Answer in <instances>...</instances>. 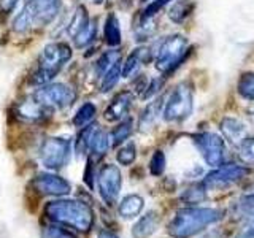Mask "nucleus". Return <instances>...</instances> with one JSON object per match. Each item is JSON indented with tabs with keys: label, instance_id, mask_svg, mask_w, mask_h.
<instances>
[{
	"label": "nucleus",
	"instance_id": "nucleus-1",
	"mask_svg": "<svg viewBox=\"0 0 254 238\" xmlns=\"http://www.w3.org/2000/svg\"><path fill=\"white\" fill-rule=\"evenodd\" d=\"M224 218V211L208 206H186L177 211L169 222V235L172 238H192L206 227L218 224Z\"/></svg>",
	"mask_w": 254,
	"mask_h": 238
},
{
	"label": "nucleus",
	"instance_id": "nucleus-2",
	"mask_svg": "<svg viewBox=\"0 0 254 238\" xmlns=\"http://www.w3.org/2000/svg\"><path fill=\"white\" fill-rule=\"evenodd\" d=\"M46 216L54 222L70 226L79 232H87L94 224V211L87 203L81 200L59 198L45 206Z\"/></svg>",
	"mask_w": 254,
	"mask_h": 238
},
{
	"label": "nucleus",
	"instance_id": "nucleus-3",
	"mask_svg": "<svg viewBox=\"0 0 254 238\" xmlns=\"http://www.w3.org/2000/svg\"><path fill=\"white\" fill-rule=\"evenodd\" d=\"M73 51L67 42H51L43 46L38 58V65L34 73V83L38 86L48 84L70 62Z\"/></svg>",
	"mask_w": 254,
	"mask_h": 238
},
{
	"label": "nucleus",
	"instance_id": "nucleus-4",
	"mask_svg": "<svg viewBox=\"0 0 254 238\" xmlns=\"http://www.w3.org/2000/svg\"><path fill=\"white\" fill-rule=\"evenodd\" d=\"M189 50V42L183 35H170L161 43L154 59L156 68L162 75H170L172 71L177 70L181 62L186 59V54Z\"/></svg>",
	"mask_w": 254,
	"mask_h": 238
},
{
	"label": "nucleus",
	"instance_id": "nucleus-5",
	"mask_svg": "<svg viewBox=\"0 0 254 238\" xmlns=\"http://www.w3.org/2000/svg\"><path fill=\"white\" fill-rule=\"evenodd\" d=\"M194 110V97L192 87L188 83H180L167 99L162 116L167 122H183L192 115Z\"/></svg>",
	"mask_w": 254,
	"mask_h": 238
},
{
	"label": "nucleus",
	"instance_id": "nucleus-6",
	"mask_svg": "<svg viewBox=\"0 0 254 238\" xmlns=\"http://www.w3.org/2000/svg\"><path fill=\"white\" fill-rule=\"evenodd\" d=\"M250 175V169L240 164H224L216 167L214 170H211L200 184L205 187V190H222L227 189L230 186L237 184L242 179H245Z\"/></svg>",
	"mask_w": 254,
	"mask_h": 238
},
{
	"label": "nucleus",
	"instance_id": "nucleus-7",
	"mask_svg": "<svg viewBox=\"0 0 254 238\" xmlns=\"http://www.w3.org/2000/svg\"><path fill=\"white\" fill-rule=\"evenodd\" d=\"M34 97L51 110H64L75 103L76 92L65 83H48L38 87Z\"/></svg>",
	"mask_w": 254,
	"mask_h": 238
},
{
	"label": "nucleus",
	"instance_id": "nucleus-8",
	"mask_svg": "<svg viewBox=\"0 0 254 238\" xmlns=\"http://www.w3.org/2000/svg\"><path fill=\"white\" fill-rule=\"evenodd\" d=\"M192 141L197 148V151L203 157L206 165L210 167H219L224 161V153H226V143L224 138L219 137L214 132H200L195 133L192 137Z\"/></svg>",
	"mask_w": 254,
	"mask_h": 238
},
{
	"label": "nucleus",
	"instance_id": "nucleus-9",
	"mask_svg": "<svg viewBox=\"0 0 254 238\" xmlns=\"http://www.w3.org/2000/svg\"><path fill=\"white\" fill-rule=\"evenodd\" d=\"M110 146V137L107 135V132H103L99 125H86L78 135L76 153L79 156L89 151L94 157L100 159L102 156L107 154Z\"/></svg>",
	"mask_w": 254,
	"mask_h": 238
},
{
	"label": "nucleus",
	"instance_id": "nucleus-10",
	"mask_svg": "<svg viewBox=\"0 0 254 238\" xmlns=\"http://www.w3.org/2000/svg\"><path fill=\"white\" fill-rule=\"evenodd\" d=\"M71 151V141L68 138L53 137L43 141L40 149V159L42 164L50 170H59L68 162Z\"/></svg>",
	"mask_w": 254,
	"mask_h": 238
},
{
	"label": "nucleus",
	"instance_id": "nucleus-11",
	"mask_svg": "<svg viewBox=\"0 0 254 238\" xmlns=\"http://www.w3.org/2000/svg\"><path fill=\"white\" fill-rule=\"evenodd\" d=\"M97 184H99V192L103 202L107 205H115L119 192H121L123 186V175L121 170L113 164L103 165L99 175H97Z\"/></svg>",
	"mask_w": 254,
	"mask_h": 238
},
{
	"label": "nucleus",
	"instance_id": "nucleus-12",
	"mask_svg": "<svg viewBox=\"0 0 254 238\" xmlns=\"http://www.w3.org/2000/svg\"><path fill=\"white\" fill-rule=\"evenodd\" d=\"M34 186L40 194L62 197L70 192V182L54 173H40L34 179Z\"/></svg>",
	"mask_w": 254,
	"mask_h": 238
},
{
	"label": "nucleus",
	"instance_id": "nucleus-13",
	"mask_svg": "<svg viewBox=\"0 0 254 238\" xmlns=\"http://www.w3.org/2000/svg\"><path fill=\"white\" fill-rule=\"evenodd\" d=\"M53 110L40 103L35 97L26 99L16 105V115L26 122H43L51 116Z\"/></svg>",
	"mask_w": 254,
	"mask_h": 238
},
{
	"label": "nucleus",
	"instance_id": "nucleus-14",
	"mask_svg": "<svg viewBox=\"0 0 254 238\" xmlns=\"http://www.w3.org/2000/svg\"><path fill=\"white\" fill-rule=\"evenodd\" d=\"M132 102H133V94L130 91H123V92L116 94L113 100L110 102V105L107 107L105 113H103V118H105L108 122L123 121V119L127 116V113H129Z\"/></svg>",
	"mask_w": 254,
	"mask_h": 238
},
{
	"label": "nucleus",
	"instance_id": "nucleus-15",
	"mask_svg": "<svg viewBox=\"0 0 254 238\" xmlns=\"http://www.w3.org/2000/svg\"><path fill=\"white\" fill-rule=\"evenodd\" d=\"M27 3L32 8L35 22L40 26H46L59 13L62 0H27Z\"/></svg>",
	"mask_w": 254,
	"mask_h": 238
},
{
	"label": "nucleus",
	"instance_id": "nucleus-16",
	"mask_svg": "<svg viewBox=\"0 0 254 238\" xmlns=\"http://www.w3.org/2000/svg\"><path fill=\"white\" fill-rule=\"evenodd\" d=\"M219 129L224 135V138L232 143V145H240V143L246 138L248 130H246V125L237 118H224L219 124Z\"/></svg>",
	"mask_w": 254,
	"mask_h": 238
},
{
	"label": "nucleus",
	"instance_id": "nucleus-17",
	"mask_svg": "<svg viewBox=\"0 0 254 238\" xmlns=\"http://www.w3.org/2000/svg\"><path fill=\"white\" fill-rule=\"evenodd\" d=\"M151 59V53L148 48H137L133 50L129 58L126 59V62L123 63V78H132L138 73V70L141 68V65H145L146 62H149Z\"/></svg>",
	"mask_w": 254,
	"mask_h": 238
},
{
	"label": "nucleus",
	"instance_id": "nucleus-18",
	"mask_svg": "<svg viewBox=\"0 0 254 238\" xmlns=\"http://www.w3.org/2000/svg\"><path fill=\"white\" fill-rule=\"evenodd\" d=\"M103 40L110 48H116L123 42L121 24L115 13H108L105 24H103Z\"/></svg>",
	"mask_w": 254,
	"mask_h": 238
},
{
	"label": "nucleus",
	"instance_id": "nucleus-19",
	"mask_svg": "<svg viewBox=\"0 0 254 238\" xmlns=\"http://www.w3.org/2000/svg\"><path fill=\"white\" fill-rule=\"evenodd\" d=\"M159 226V216L156 211H149L145 216H141L137 224L132 227V235L133 238H148L151 237Z\"/></svg>",
	"mask_w": 254,
	"mask_h": 238
},
{
	"label": "nucleus",
	"instance_id": "nucleus-20",
	"mask_svg": "<svg viewBox=\"0 0 254 238\" xmlns=\"http://www.w3.org/2000/svg\"><path fill=\"white\" fill-rule=\"evenodd\" d=\"M143 206H145V200H143V197H140L138 194L126 195L121 200V203H119V208H118L119 216L124 219H132L141 213Z\"/></svg>",
	"mask_w": 254,
	"mask_h": 238
},
{
	"label": "nucleus",
	"instance_id": "nucleus-21",
	"mask_svg": "<svg viewBox=\"0 0 254 238\" xmlns=\"http://www.w3.org/2000/svg\"><path fill=\"white\" fill-rule=\"evenodd\" d=\"M161 102L162 100H154L148 103V107L141 111L140 119H138V129L141 132H148L151 127L154 125L156 119L161 115Z\"/></svg>",
	"mask_w": 254,
	"mask_h": 238
},
{
	"label": "nucleus",
	"instance_id": "nucleus-22",
	"mask_svg": "<svg viewBox=\"0 0 254 238\" xmlns=\"http://www.w3.org/2000/svg\"><path fill=\"white\" fill-rule=\"evenodd\" d=\"M89 14H87V10H86V6L83 5H78L76 6V10L73 13V16H71V19L68 22V26H67V35L68 37H76L79 32H81L87 24H89Z\"/></svg>",
	"mask_w": 254,
	"mask_h": 238
},
{
	"label": "nucleus",
	"instance_id": "nucleus-23",
	"mask_svg": "<svg viewBox=\"0 0 254 238\" xmlns=\"http://www.w3.org/2000/svg\"><path fill=\"white\" fill-rule=\"evenodd\" d=\"M195 3L192 0H177L170 8H169V18L170 21L181 24L186 18H189L190 13L194 11Z\"/></svg>",
	"mask_w": 254,
	"mask_h": 238
},
{
	"label": "nucleus",
	"instance_id": "nucleus-24",
	"mask_svg": "<svg viewBox=\"0 0 254 238\" xmlns=\"http://www.w3.org/2000/svg\"><path fill=\"white\" fill-rule=\"evenodd\" d=\"M32 22H35L34 13H32V8L26 2V5L21 8V11L14 16V19L11 22V29L16 34H24V32H27L30 29Z\"/></svg>",
	"mask_w": 254,
	"mask_h": 238
},
{
	"label": "nucleus",
	"instance_id": "nucleus-25",
	"mask_svg": "<svg viewBox=\"0 0 254 238\" xmlns=\"http://www.w3.org/2000/svg\"><path fill=\"white\" fill-rule=\"evenodd\" d=\"M97 113V107L94 105L92 102H86L81 107L78 108L76 115L73 116V125L78 129H83V127L89 125L92 122V119L95 118Z\"/></svg>",
	"mask_w": 254,
	"mask_h": 238
},
{
	"label": "nucleus",
	"instance_id": "nucleus-26",
	"mask_svg": "<svg viewBox=\"0 0 254 238\" xmlns=\"http://www.w3.org/2000/svg\"><path fill=\"white\" fill-rule=\"evenodd\" d=\"M119 60H121V53L119 51H116V50L105 51L97 59V62H95V73H97L99 78H102Z\"/></svg>",
	"mask_w": 254,
	"mask_h": 238
},
{
	"label": "nucleus",
	"instance_id": "nucleus-27",
	"mask_svg": "<svg viewBox=\"0 0 254 238\" xmlns=\"http://www.w3.org/2000/svg\"><path fill=\"white\" fill-rule=\"evenodd\" d=\"M121 76H123V63L119 60L100 78V92H110L119 83Z\"/></svg>",
	"mask_w": 254,
	"mask_h": 238
},
{
	"label": "nucleus",
	"instance_id": "nucleus-28",
	"mask_svg": "<svg viewBox=\"0 0 254 238\" xmlns=\"http://www.w3.org/2000/svg\"><path fill=\"white\" fill-rule=\"evenodd\" d=\"M133 130V122H132V119H124V121L121 124H118L113 132H111L110 135V145L111 146H118V145H121V143H124L127 138L130 137V133Z\"/></svg>",
	"mask_w": 254,
	"mask_h": 238
},
{
	"label": "nucleus",
	"instance_id": "nucleus-29",
	"mask_svg": "<svg viewBox=\"0 0 254 238\" xmlns=\"http://www.w3.org/2000/svg\"><path fill=\"white\" fill-rule=\"evenodd\" d=\"M95 37H97V21L92 19L89 21V24L79 32V34L76 37H73V42H75V46L76 48H86V46H89Z\"/></svg>",
	"mask_w": 254,
	"mask_h": 238
},
{
	"label": "nucleus",
	"instance_id": "nucleus-30",
	"mask_svg": "<svg viewBox=\"0 0 254 238\" xmlns=\"http://www.w3.org/2000/svg\"><path fill=\"white\" fill-rule=\"evenodd\" d=\"M237 91L245 100L254 102V73L253 71H245L238 79Z\"/></svg>",
	"mask_w": 254,
	"mask_h": 238
},
{
	"label": "nucleus",
	"instance_id": "nucleus-31",
	"mask_svg": "<svg viewBox=\"0 0 254 238\" xmlns=\"http://www.w3.org/2000/svg\"><path fill=\"white\" fill-rule=\"evenodd\" d=\"M116 159L118 162L127 167V165H132L135 162V159H137V146H135V143H126L124 146H121L118 149L116 153Z\"/></svg>",
	"mask_w": 254,
	"mask_h": 238
},
{
	"label": "nucleus",
	"instance_id": "nucleus-32",
	"mask_svg": "<svg viewBox=\"0 0 254 238\" xmlns=\"http://www.w3.org/2000/svg\"><path fill=\"white\" fill-rule=\"evenodd\" d=\"M238 156L246 165H254V137H246L238 145Z\"/></svg>",
	"mask_w": 254,
	"mask_h": 238
},
{
	"label": "nucleus",
	"instance_id": "nucleus-33",
	"mask_svg": "<svg viewBox=\"0 0 254 238\" xmlns=\"http://www.w3.org/2000/svg\"><path fill=\"white\" fill-rule=\"evenodd\" d=\"M165 164H167V161H165L164 151H161V149L154 151V154L151 156V161H149L151 175H153V177H161L165 170Z\"/></svg>",
	"mask_w": 254,
	"mask_h": 238
},
{
	"label": "nucleus",
	"instance_id": "nucleus-34",
	"mask_svg": "<svg viewBox=\"0 0 254 238\" xmlns=\"http://www.w3.org/2000/svg\"><path fill=\"white\" fill-rule=\"evenodd\" d=\"M205 197H206V190H205V187L202 184L189 187L188 190H185V194L181 195V198L186 203H198V202L205 200Z\"/></svg>",
	"mask_w": 254,
	"mask_h": 238
},
{
	"label": "nucleus",
	"instance_id": "nucleus-35",
	"mask_svg": "<svg viewBox=\"0 0 254 238\" xmlns=\"http://www.w3.org/2000/svg\"><path fill=\"white\" fill-rule=\"evenodd\" d=\"M172 2V0H151V2L148 3V6L143 10L141 16L140 18L143 19H153L154 16L162 10V8H165L167 5H169Z\"/></svg>",
	"mask_w": 254,
	"mask_h": 238
},
{
	"label": "nucleus",
	"instance_id": "nucleus-36",
	"mask_svg": "<svg viewBox=\"0 0 254 238\" xmlns=\"http://www.w3.org/2000/svg\"><path fill=\"white\" fill-rule=\"evenodd\" d=\"M235 238H254V210H251L243 221L240 230L237 232Z\"/></svg>",
	"mask_w": 254,
	"mask_h": 238
},
{
	"label": "nucleus",
	"instance_id": "nucleus-37",
	"mask_svg": "<svg viewBox=\"0 0 254 238\" xmlns=\"http://www.w3.org/2000/svg\"><path fill=\"white\" fill-rule=\"evenodd\" d=\"M237 210L242 213H246V214H248L251 210H254V187L248 189L240 198H238Z\"/></svg>",
	"mask_w": 254,
	"mask_h": 238
},
{
	"label": "nucleus",
	"instance_id": "nucleus-38",
	"mask_svg": "<svg viewBox=\"0 0 254 238\" xmlns=\"http://www.w3.org/2000/svg\"><path fill=\"white\" fill-rule=\"evenodd\" d=\"M42 238H76V237L59 226H46L42 232Z\"/></svg>",
	"mask_w": 254,
	"mask_h": 238
},
{
	"label": "nucleus",
	"instance_id": "nucleus-39",
	"mask_svg": "<svg viewBox=\"0 0 254 238\" xmlns=\"http://www.w3.org/2000/svg\"><path fill=\"white\" fill-rule=\"evenodd\" d=\"M162 87V81L161 79H149L148 81V86H146V89L143 91V94L140 95V97L143 99V100H148V99H151L153 95H156L157 92H159V89Z\"/></svg>",
	"mask_w": 254,
	"mask_h": 238
},
{
	"label": "nucleus",
	"instance_id": "nucleus-40",
	"mask_svg": "<svg viewBox=\"0 0 254 238\" xmlns=\"http://www.w3.org/2000/svg\"><path fill=\"white\" fill-rule=\"evenodd\" d=\"M19 2H21V0H0V13L5 14V16L13 13V10Z\"/></svg>",
	"mask_w": 254,
	"mask_h": 238
},
{
	"label": "nucleus",
	"instance_id": "nucleus-41",
	"mask_svg": "<svg viewBox=\"0 0 254 238\" xmlns=\"http://www.w3.org/2000/svg\"><path fill=\"white\" fill-rule=\"evenodd\" d=\"M91 167H92V164H91V159L87 161V167H86V172H84V181H86V184L89 186L91 189H94V172L91 173Z\"/></svg>",
	"mask_w": 254,
	"mask_h": 238
},
{
	"label": "nucleus",
	"instance_id": "nucleus-42",
	"mask_svg": "<svg viewBox=\"0 0 254 238\" xmlns=\"http://www.w3.org/2000/svg\"><path fill=\"white\" fill-rule=\"evenodd\" d=\"M97 238H119V237L111 232V230H102V232H99Z\"/></svg>",
	"mask_w": 254,
	"mask_h": 238
},
{
	"label": "nucleus",
	"instance_id": "nucleus-43",
	"mask_svg": "<svg viewBox=\"0 0 254 238\" xmlns=\"http://www.w3.org/2000/svg\"><path fill=\"white\" fill-rule=\"evenodd\" d=\"M92 3H95V5H100V3H103V0H91Z\"/></svg>",
	"mask_w": 254,
	"mask_h": 238
},
{
	"label": "nucleus",
	"instance_id": "nucleus-44",
	"mask_svg": "<svg viewBox=\"0 0 254 238\" xmlns=\"http://www.w3.org/2000/svg\"><path fill=\"white\" fill-rule=\"evenodd\" d=\"M250 116H251V119H253V122H254V108H251V110H250Z\"/></svg>",
	"mask_w": 254,
	"mask_h": 238
},
{
	"label": "nucleus",
	"instance_id": "nucleus-45",
	"mask_svg": "<svg viewBox=\"0 0 254 238\" xmlns=\"http://www.w3.org/2000/svg\"><path fill=\"white\" fill-rule=\"evenodd\" d=\"M140 2H148V0H140Z\"/></svg>",
	"mask_w": 254,
	"mask_h": 238
}]
</instances>
